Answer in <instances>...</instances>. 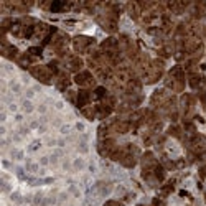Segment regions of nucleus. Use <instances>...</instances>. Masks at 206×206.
<instances>
[{
    "label": "nucleus",
    "instance_id": "obj_2",
    "mask_svg": "<svg viewBox=\"0 0 206 206\" xmlns=\"http://www.w3.org/2000/svg\"><path fill=\"white\" fill-rule=\"evenodd\" d=\"M76 83L78 84H89L91 83V74L89 73H81L76 76Z\"/></svg>",
    "mask_w": 206,
    "mask_h": 206
},
{
    "label": "nucleus",
    "instance_id": "obj_1",
    "mask_svg": "<svg viewBox=\"0 0 206 206\" xmlns=\"http://www.w3.org/2000/svg\"><path fill=\"white\" fill-rule=\"evenodd\" d=\"M33 74L36 76L38 79L45 81V83H48V79H50V73L46 71V68H35V69H33Z\"/></svg>",
    "mask_w": 206,
    "mask_h": 206
},
{
    "label": "nucleus",
    "instance_id": "obj_4",
    "mask_svg": "<svg viewBox=\"0 0 206 206\" xmlns=\"http://www.w3.org/2000/svg\"><path fill=\"white\" fill-rule=\"evenodd\" d=\"M64 7H66V4H63V2H53V4H51V10H53V12H59V10L64 9Z\"/></svg>",
    "mask_w": 206,
    "mask_h": 206
},
{
    "label": "nucleus",
    "instance_id": "obj_6",
    "mask_svg": "<svg viewBox=\"0 0 206 206\" xmlns=\"http://www.w3.org/2000/svg\"><path fill=\"white\" fill-rule=\"evenodd\" d=\"M28 53H31V55H41V48H30Z\"/></svg>",
    "mask_w": 206,
    "mask_h": 206
},
{
    "label": "nucleus",
    "instance_id": "obj_3",
    "mask_svg": "<svg viewBox=\"0 0 206 206\" xmlns=\"http://www.w3.org/2000/svg\"><path fill=\"white\" fill-rule=\"evenodd\" d=\"M88 101H89V94L86 93V91H81L79 97H78V104H79V105H84Z\"/></svg>",
    "mask_w": 206,
    "mask_h": 206
},
{
    "label": "nucleus",
    "instance_id": "obj_5",
    "mask_svg": "<svg viewBox=\"0 0 206 206\" xmlns=\"http://www.w3.org/2000/svg\"><path fill=\"white\" fill-rule=\"evenodd\" d=\"M104 94H105V89L104 88H97L96 89V96L97 97H104Z\"/></svg>",
    "mask_w": 206,
    "mask_h": 206
}]
</instances>
